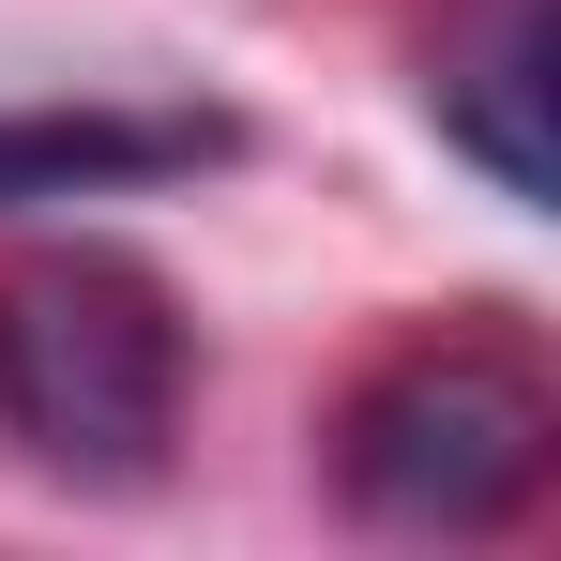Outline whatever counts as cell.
Returning <instances> with one entry per match:
<instances>
[{"label":"cell","instance_id":"obj_1","mask_svg":"<svg viewBox=\"0 0 561 561\" xmlns=\"http://www.w3.org/2000/svg\"><path fill=\"white\" fill-rule=\"evenodd\" d=\"M183 379L197 334L152 259L122 243H46L0 274V440L46 485H152L183 440Z\"/></svg>","mask_w":561,"mask_h":561},{"label":"cell","instance_id":"obj_2","mask_svg":"<svg viewBox=\"0 0 561 561\" xmlns=\"http://www.w3.org/2000/svg\"><path fill=\"white\" fill-rule=\"evenodd\" d=\"M561 456V394L516 334H410L334 410V485L365 531H501Z\"/></svg>","mask_w":561,"mask_h":561},{"label":"cell","instance_id":"obj_3","mask_svg":"<svg viewBox=\"0 0 561 561\" xmlns=\"http://www.w3.org/2000/svg\"><path fill=\"white\" fill-rule=\"evenodd\" d=\"M243 122L228 106H0V213H46V197H152L228 168Z\"/></svg>","mask_w":561,"mask_h":561},{"label":"cell","instance_id":"obj_4","mask_svg":"<svg viewBox=\"0 0 561 561\" xmlns=\"http://www.w3.org/2000/svg\"><path fill=\"white\" fill-rule=\"evenodd\" d=\"M425 122H440L516 213H547V183H561L547 168V15H531V0H485L456 46L425 61Z\"/></svg>","mask_w":561,"mask_h":561}]
</instances>
